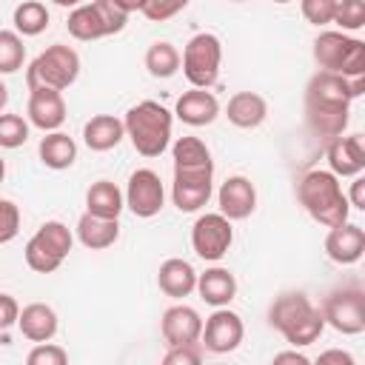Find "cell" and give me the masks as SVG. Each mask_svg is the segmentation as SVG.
<instances>
[{"label":"cell","instance_id":"6da1fadb","mask_svg":"<svg viewBox=\"0 0 365 365\" xmlns=\"http://www.w3.org/2000/svg\"><path fill=\"white\" fill-rule=\"evenodd\" d=\"M351 83L334 71H317L305 86V123L314 134L334 140L345 131L351 114Z\"/></svg>","mask_w":365,"mask_h":365},{"label":"cell","instance_id":"7a4b0ae2","mask_svg":"<svg viewBox=\"0 0 365 365\" xmlns=\"http://www.w3.org/2000/svg\"><path fill=\"white\" fill-rule=\"evenodd\" d=\"M268 322L291 342L294 348H305L317 342L325 331L322 311L302 294V291H285L279 294L268 308Z\"/></svg>","mask_w":365,"mask_h":365},{"label":"cell","instance_id":"3957f363","mask_svg":"<svg viewBox=\"0 0 365 365\" xmlns=\"http://www.w3.org/2000/svg\"><path fill=\"white\" fill-rule=\"evenodd\" d=\"M297 197H299V205L311 214V220H317L319 225H328V228L345 222L351 214V205L339 185V177L331 171H322V168L302 174V180L297 182Z\"/></svg>","mask_w":365,"mask_h":365},{"label":"cell","instance_id":"277c9868","mask_svg":"<svg viewBox=\"0 0 365 365\" xmlns=\"http://www.w3.org/2000/svg\"><path fill=\"white\" fill-rule=\"evenodd\" d=\"M123 125H125V137L131 140L137 154L160 157L171 143L174 114L157 100H143L125 111Z\"/></svg>","mask_w":365,"mask_h":365},{"label":"cell","instance_id":"5b68a950","mask_svg":"<svg viewBox=\"0 0 365 365\" xmlns=\"http://www.w3.org/2000/svg\"><path fill=\"white\" fill-rule=\"evenodd\" d=\"M314 60L322 71L359 77L365 74V43L345 31H322L314 40Z\"/></svg>","mask_w":365,"mask_h":365},{"label":"cell","instance_id":"8992f818","mask_svg":"<svg viewBox=\"0 0 365 365\" xmlns=\"http://www.w3.org/2000/svg\"><path fill=\"white\" fill-rule=\"evenodd\" d=\"M77 74H80V54L66 43H54L31 60L26 71V86L29 88L46 86L63 91L77 80Z\"/></svg>","mask_w":365,"mask_h":365},{"label":"cell","instance_id":"52a82bcc","mask_svg":"<svg viewBox=\"0 0 365 365\" xmlns=\"http://www.w3.org/2000/svg\"><path fill=\"white\" fill-rule=\"evenodd\" d=\"M71 245H74V237H71L68 225L60 220H48L26 242V251H23L26 265L37 274H54L63 265V259L68 257Z\"/></svg>","mask_w":365,"mask_h":365},{"label":"cell","instance_id":"ba28073f","mask_svg":"<svg viewBox=\"0 0 365 365\" xmlns=\"http://www.w3.org/2000/svg\"><path fill=\"white\" fill-rule=\"evenodd\" d=\"M220 63H222V43L211 31L194 34L180 57L182 74L194 88H211L220 80Z\"/></svg>","mask_w":365,"mask_h":365},{"label":"cell","instance_id":"9c48e42d","mask_svg":"<svg viewBox=\"0 0 365 365\" xmlns=\"http://www.w3.org/2000/svg\"><path fill=\"white\" fill-rule=\"evenodd\" d=\"M319 311L325 325L345 336H356L365 331V291L359 285H342L331 291Z\"/></svg>","mask_w":365,"mask_h":365},{"label":"cell","instance_id":"30bf717a","mask_svg":"<svg viewBox=\"0 0 365 365\" xmlns=\"http://www.w3.org/2000/svg\"><path fill=\"white\" fill-rule=\"evenodd\" d=\"M234 242V228H231V220L222 217L220 211L217 214H200L197 222L191 225V248L200 259L205 262H217L228 254Z\"/></svg>","mask_w":365,"mask_h":365},{"label":"cell","instance_id":"8fae6325","mask_svg":"<svg viewBox=\"0 0 365 365\" xmlns=\"http://www.w3.org/2000/svg\"><path fill=\"white\" fill-rule=\"evenodd\" d=\"M125 208L134 214V217H157L163 211V202H165V188H163V180L157 171L151 168H137L131 177H128V185H125Z\"/></svg>","mask_w":365,"mask_h":365},{"label":"cell","instance_id":"7c38bea8","mask_svg":"<svg viewBox=\"0 0 365 365\" xmlns=\"http://www.w3.org/2000/svg\"><path fill=\"white\" fill-rule=\"evenodd\" d=\"M214 191V168H174L171 200L180 211H200Z\"/></svg>","mask_w":365,"mask_h":365},{"label":"cell","instance_id":"4fadbf2b","mask_svg":"<svg viewBox=\"0 0 365 365\" xmlns=\"http://www.w3.org/2000/svg\"><path fill=\"white\" fill-rule=\"evenodd\" d=\"M242 336H245L242 319H240V314L228 311V305L217 308V311L202 322V334H200L202 348H205L208 354H231V351L240 348Z\"/></svg>","mask_w":365,"mask_h":365},{"label":"cell","instance_id":"5bb4252c","mask_svg":"<svg viewBox=\"0 0 365 365\" xmlns=\"http://www.w3.org/2000/svg\"><path fill=\"white\" fill-rule=\"evenodd\" d=\"M217 202H220V214L228 217L231 222H234V220H245V217H251L254 208H257V188H254V182H251L248 177L234 174V177H228V180L220 185Z\"/></svg>","mask_w":365,"mask_h":365},{"label":"cell","instance_id":"9a60e30c","mask_svg":"<svg viewBox=\"0 0 365 365\" xmlns=\"http://www.w3.org/2000/svg\"><path fill=\"white\" fill-rule=\"evenodd\" d=\"M29 123L40 131H57L66 123V100L57 88H29Z\"/></svg>","mask_w":365,"mask_h":365},{"label":"cell","instance_id":"2e32d148","mask_svg":"<svg viewBox=\"0 0 365 365\" xmlns=\"http://www.w3.org/2000/svg\"><path fill=\"white\" fill-rule=\"evenodd\" d=\"M331 174L336 177H356L365 171V143L362 134H351V137H334L325 148Z\"/></svg>","mask_w":365,"mask_h":365},{"label":"cell","instance_id":"e0dca14e","mask_svg":"<svg viewBox=\"0 0 365 365\" xmlns=\"http://www.w3.org/2000/svg\"><path fill=\"white\" fill-rule=\"evenodd\" d=\"M365 251V231L356 222H339L328 231L325 237V254L336 262V265H354L362 259Z\"/></svg>","mask_w":365,"mask_h":365},{"label":"cell","instance_id":"ac0fdd59","mask_svg":"<svg viewBox=\"0 0 365 365\" xmlns=\"http://www.w3.org/2000/svg\"><path fill=\"white\" fill-rule=\"evenodd\" d=\"M160 331L165 336L168 345H182V342H200L202 334V319L191 305H171L163 319H160Z\"/></svg>","mask_w":365,"mask_h":365},{"label":"cell","instance_id":"d6986e66","mask_svg":"<svg viewBox=\"0 0 365 365\" xmlns=\"http://www.w3.org/2000/svg\"><path fill=\"white\" fill-rule=\"evenodd\" d=\"M174 114H177L185 125L200 128V125H208V123L217 120V114H220V100H217L208 88H191V91H185V94L177 100Z\"/></svg>","mask_w":365,"mask_h":365},{"label":"cell","instance_id":"ffe728a7","mask_svg":"<svg viewBox=\"0 0 365 365\" xmlns=\"http://www.w3.org/2000/svg\"><path fill=\"white\" fill-rule=\"evenodd\" d=\"M157 285L165 297L171 299H182L188 297L194 288H197V271L191 268L188 259H180V257H171L160 265L157 271Z\"/></svg>","mask_w":365,"mask_h":365},{"label":"cell","instance_id":"44dd1931","mask_svg":"<svg viewBox=\"0 0 365 365\" xmlns=\"http://www.w3.org/2000/svg\"><path fill=\"white\" fill-rule=\"evenodd\" d=\"M225 117L237 128H257L268 117V103L257 91H237L225 106Z\"/></svg>","mask_w":365,"mask_h":365},{"label":"cell","instance_id":"7402d4cb","mask_svg":"<svg viewBox=\"0 0 365 365\" xmlns=\"http://www.w3.org/2000/svg\"><path fill=\"white\" fill-rule=\"evenodd\" d=\"M17 328L29 342H48L57 334V311L46 302H31L20 311Z\"/></svg>","mask_w":365,"mask_h":365},{"label":"cell","instance_id":"603a6c76","mask_svg":"<svg viewBox=\"0 0 365 365\" xmlns=\"http://www.w3.org/2000/svg\"><path fill=\"white\" fill-rule=\"evenodd\" d=\"M194 291H200V297H202L208 305L222 308V305H228V302L237 297V279H234V274H231L228 268L214 265V268L197 274V288H194Z\"/></svg>","mask_w":365,"mask_h":365},{"label":"cell","instance_id":"cb8c5ba5","mask_svg":"<svg viewBox=\"0 0 365 365\" xmlns=\"http://www.w3.org/2000/svg\"><path fill=\"white\" fill-rule=\"evenodd\" d=\"M123 137H125V125L114 114H94L83 125V140L91 151H111L120 145Z\"/></svg>","mask_w":365,"mask_h":365},{"label":"cell","instance_id":"d4e9b609","mask_svg":"<svg viewBox=\"0 0 365 365\" xmlns=\"http://www.w3.org/2000/svg\"><path fill=\"white\" fill-rule=\"evenodd\" d=\"M120 237V222L117 220H108V217H97L91 211H86L80 220H77V240L91 248V251H103L108 245H114Z\"/></svg>","mask_w":365,"mask_h":365},{"label":"cell","instance_id":"484cf974","mask_svg":"<svg viewBox=\"0 0 365 365\" xmlns=\"http://www.w3.org/2000/svg\"><path fill=\"white\" fill-rule=\"evenodd\" d=\"M123 208H125V197H123V191L117 188V182H111V180H97V182L88 185V191H86V211H91V214H97V217L117 220Z\"/></svg>","mask_w":365,"mask_h":365},{"label":"cell","instance_id":"4316f807","mask_svg":"<svg viewBox=\"0 0 365 365\" xmlns=\"http://www.w3.org/2000/svg\"><path fill=\"white\" fill-rule=\"evenodd\" d=\"M40 160L46 168H54V171H63V168H71L74 160H77V143L63 134V131H46V137L40 140Z\"/></svg>","mask_w":365,"mask_h":365},{"label":"cell","instance_id":"83f0119b","mask_svg":"<svg viewBox=\"0 0 365 365\" xmlns=\"http://www.w3.org/2000/svg\"><path fill=\"white\" fill-rule=\"evenodd\" d=\"M66 26H68V34H71L74 40H86V43H88V40L108 37V31H106V26H103V20H100L94 3H80V6H74V11L68 14Z\"/></svg>","mask_w":365,"mask_h":365},{"label":"cell","instance_id":"f1b7e54d","mask_svg":"<svg viewBox=\"0 0 365 365\" xmlns=\"http://www.w3.org/2000/svg\"><path fill=\"white\" fill-rule=\"evenodd\" d=\"M14 31L20 37H37L48 29V9L40 0H23L11 14Z\"/></svg>","mask_w":365,"mask_h":365},{"label":"cell","instance_id":"f546056e","mask_svg":"<svg viewBox=\"0 0 365 365\" xmlns=\"http://www.w3.org/2000/svg\"><path fill=\"white\" fill-rule=\"evenodd\" d=\"M145 68H148V74L157 77V80L174 77V74L180 71V51H177V46L168 43V40L151 43L148 51H145Z\"/></svg>","mask_w":365,"mask_h":365},{"label":"cell","instance_id":"4dcf8cb0","mask_svg":"<svg viewBox=\"0 0 365 365\" xmlns=\"http://www.w3.org/2000/svg\"><path fill=\"white\" fill-rule=\"evenodd\" d=\"M174 168H214L211 151L200 137H180L171 148Z\"/></svg>","mask_w":365,"mask_h":365},{"label":"cell","instance_id":"1f68e13d","mask_svg":"<svg viewBox=\"0 0 365 365\" xmlns=\"http://www.w3.org/2000/svg\"><path fill=\"white\" fill-rule=\"evenodd\" d=\"M23 60H26L23 37L17 31L0 29V74H14L17 68H23Z\"/></svg>","mask_w":365,"mask_h":365},{"label":"cell","instance_id":"d6a6232c","mask_svg":"<svg viewBox=\"0 0 365 365\" xmlns=\"http://www.w3.org/2000/svg\"><path fill=\"white\" fill-rule=\"evenodd\" d=\"M342 31H359L365 26V0H336L334 20Z\"/></svg>","mask_w":365,"mask_h":365},{"label":"cell","instance_id":"836d02e7","mask_svg":"<svg viewBox=\"0 0 365 365\" xmlns=\"http://www.w3.org/2000/svg\"><path fill=\"white\" fill-rule=\"evenodd\" d=\"M29 140V123L20 114H0V148H20Z\"/></svg>","mask_w":365,"mask_h":365},{"label":"cell","instance_id":"e575fe53","mask_svg":"<svg viewBox=\"0 0 365 365\" xmlns=\"http://www.w3.org/2000/svg\"><path fill=\"white\" fill-rule=\"evenodd\" d=\"M205 359V348L202 342H182V345H171L163 356L165 365H200Z\"/></svg>","mask_w":365,"mask_h":365},{"label":"cell","instance_id":"d590c367","mask_svg":"<svg viewBox=\"0 0 365 365\" xmlns=\"http://www.w3.org/2000/svg\"><path fill=\"white\" fill-rule=\"evenodd\" d=\"M26 362L29 365H66L68 362V354H66V348H60L54 342H37L29 351Z\"/></svg>","mask_w":365,"mask_h":365},{"label":"cell","instance_id":"8d00e7d4","mask_svg":"<svg viewBox=\"0 0 365 365\" xmlns=\"http://www.w3.org/2000/svg\"><path fill=\"white\" fill-rule=\"evenodd\" d=\"M91 3H94V9H97V14H100V20H103V26H106L108 34H117V31L125 29L128 14L114 0H91Z\"/></svg>","mask_w":365,"mask_h":365},{"label":"cell","instance_id":"74e56055","mask_svg":"<svg viewBox=\"0 0 365 365\" xmlns=\"http://www.w3.org/2000/svg\"><path fill=\"white\" fill-rule=\"evenodd\" d=\"M20 234V208L11 200L0 197V245L11 242Z\"/></svg>","mask_w":365,"mask_h":365},{"label":"cell","instance_id":"f35d334b","mask_svg":"<svg viewBox=\"0 0 365 365\" xmlns=\"http://www.w3.org/2000/svg\"><path fill=\"white\" fill-rule=\"evenodd\" d=\"M299 6H302V17L311 26H328L334 20L336 0H299Z\"/></svg>","mask_w":365,"mask_h":365},{"label":"cell","instance_id":"ab89813d","mask_svg":"<svg viewBox=\"0 0 365 365\" xmlns=\"http://www.w3.org/2000/svg\"><path fill=\"white\" fill-rule=\"evenodd\" d=\"M188 3H191V0H145L143 14H145L148 20H154V23H165V20H171L174 14H180Z\"/></svg>","mask_w":365,"mask_h":365},{"label":"cell","instance_id":"60d3db41","mask_svg":"<svg viewBox=\"0 0 365 365\" xmlns=\"http://www.w3.org/2000/svg\"><path fill=\"white\" fill-rule=\"evenodd\" d=\"M17 317H20V305L11 294H0V331L17 325Z\"/></svg>","mask_w":365,"mask_h":365},{"label":"cell","instance_id":"b9f144b4","mask_svg":"<svg viewBox=\"0 0 365 365\" xmlns=\"http://www.w3.org/2000/svg\"><path fill=\"white\" fill-rule=\"evenodd\" d=\"M345 197H348V205H351V208L365 211V177H362V174L354 177V182H351V194H345Z\"/></svg>","mask_w":365,"mask_h":365},{"label":"cell","instance_id":"7bdbcfd3","mask_svg":"<svg viewBox=\"0 0 365 365\" xmlns=\"http://www.w3.org/2000/svg\"><path fill=\"white\" fill-rule=\"evenodd\" d=\"M317 362H319V365H331V362H334V365H354V356H351L348 351H336V348H334V351L319 354Z\"/></svg>","mask_w":365,"mask_h":365},{"label":"cell","instance_id":"ee69618b","mask_svg":"<svg viewBox=\"0 0 365 365\" xmlns=\"http://www.w3.org/2000/svg\"><path fill=\"white\" fill-rule=\"evenodd\" d=\"M274 362H297V365H308V356H305V354H297V351H285V354H277Z\"/></svg>","mask_w":365,"mask_h":365},{"label":"cell","instance_id":"f6af8a7d","mask_svg":"<svg viewBox=\"0 0 365 365\" xmlns=\"http://www.w3.org/2000/svg\"><path fill=\"white\" fill-rule=\"evenodd\" d=\"M125 14H131V11H143V6H145V0H114Z\"/></svg>","mask_w":365,"mask_h":365},{"label":"cell","instance_id":"bcb514c9","mask_svg":"<svg viewBox=\"0 0 365 365\" xmlns=\"http://www.w3.org/2000/svg\"><path fill=\"white\" fill-rule=\"evenodd\" d=\"M6 106H9V86L0 80V111H3Z\"/></svg>","mask_w":365,"mask_h":365},{"label":"cell","instance_id":"7dc6e473","mask_svg":"<svg viewBox=\"0 0 365 365\" xmlns=\"http://www.w3.org/2000/svg\"><path fill=\"white\" fill-rule=\"evenodd\" d=\"M51 3H57V6H63V9H74V6H80L83 0H51Z\"/></svg>","mask_w":365,"mask_h":365},{"label":"cell","instance_id":"c3c4849f","mask_svg":"<svg viewBox=\"0 0 365 365\" xmlns=\"http://www.w3.org/2000/svg\"><path fill=\"white\" fill-rule=\"evenodd\" d=\"M3 177H6V160L0 157V182H3Z\"/></svg>","mask_w":365,"mask_h":365},{"label":"cell","instance_id":"681fc988","mask_svg":"<svg viewBox=\"0 0 365 365\" xmlns=\"http://www.w3.org/2000/svg\"><path fill=\"white\" fill-rule=\"evenodd\" d=\"M274 3H291V0H274Z\"/></svg>","mask_w":365,"mask_h":365},{"label":"cell","instance_id":"f907efd6","mask_svg":"<svg viewBox=\"0 0 365 365\" xmlns=\"http://www.w3.org/2000/svg\"><path fill=\"white\" fill-rule=\"evenodd\" d=\"M231 3H242V0H231Z\"/></svg>","mask_w":365,"mask_h":365}]
</instances>
